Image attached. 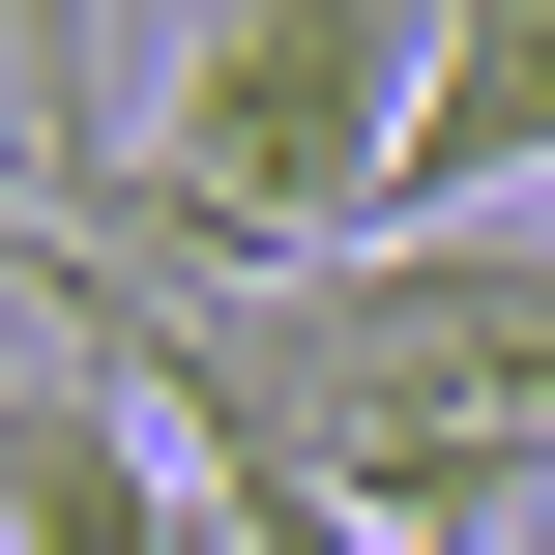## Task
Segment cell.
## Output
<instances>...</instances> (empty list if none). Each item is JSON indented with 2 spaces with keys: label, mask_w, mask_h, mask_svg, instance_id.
Instances as JSON below:
<instances>
[{
  "label": "cell",
  "mask_w": 555,
  "mask_h": 555,
  "mask_svg": "<svg viewBox=\"0 0 555 555\" xmlns=\"http://www.w3.org/2000/svg\"><path fill=\"white\" fill-rule=\"evenodd\" d=\"M555 205V0H439V117H410V234Z\"/></svg>",
  "instance_id": "2"
},
{
  "label": "cell",
  "mask_w": 555,
  "mask_h": 555,
  "mask_svg": "<svg viewBox=\"0 0 555 555\" xmlns=\"http://www.w3.org/2000/svg\"><path fill=\"white\" fill-rule=\"evenodd\" d=\"M176 117H146V176L117 205H29V234H205L234 293H293V263H380L410 234V117H439V0H205L176 59H146ZM205 293V322H234Z\"/></svg>",
  "instance_id": "1"
}]
</instances>
